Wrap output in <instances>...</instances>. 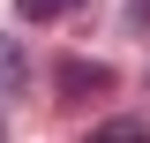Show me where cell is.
Returning <instances> with one entry per match:
<instances>
[{"label": "cell", "mask_w": 150, "mask_h": 143, "mask_svg": "<svg viewBox=\"0 0 150 143\" xmlns=\"http://www.w3.org/2000/svg\"><path fill=\"white\" fill-rule=\"evenodd\" d=\"M53 83H60V106H90L98 90H112V68L105 60H60Z\"/></svg>", "instance_id": "obj_1"}, {"label": "cell", "mask_w": 150, "mask_h": 143, "mask_svg": "<svg viewBox=\"0 0 150 143\" xmlns=\"http://www.w3.org/2000/svg\"><path fill=\"white\" fill-rule=\"evenodd\" d=\"M98 143H150V121L143 113H112V121L98 128Z\"/></svg>", "instance_id": "obj_2"}, {"label": "cell", "mask_w": 150, "mask_h": 143, "mask_svg": "<svg viewBox=\"0 0 150 143\" xmlns=\"http://www.w3.org/2000/svg\"><path fill=\"white\" fill-rule=\"evenodd\" d=\"M68 8H83V0H15L23 23H53V15H68Z\"/></svg>", "instance_id": "obj_3"}, {"label": "cell", "mask_w": 150, "mask_h": 143, "mask_svg": "<svg viewBox=\"0 0 150 143\" xmlns=\"http://www.w3.org/2000/svg\"><path fill=\"white\" fill-rule=\"evenodd\" d=\"M15 83H23V45L0 38V90H15Z\"/></svg>", "instance_id": "obj_4"}, {"label": "cell", "mask_w": 150, "mask_h": 143, "mask_svg": "<svg viewBox=\"0 0 150 143\" xmlns=\"http://www.w3.org/2000/svg\"><path fill=\"white\" fill-rule=\"evenodd\" d=\"M128 30H150V0H128Z\"/></svg>", "instance_id": "obj_5"}, {"label": "cell", "mask_w": 150, "mask_h": 143, "mask_svg": "<svg viewBox=\"0 0 150 143\" xmlns=\"http://www.w3.org/2000/svg\"><path fill=\"white\" fill-rule=\"evenodd\" d=\"M0 98H8V90H0ZM0 128H8V113H0Z\"/></svg>", "instance_id": "obj_6"}]
</instances>
